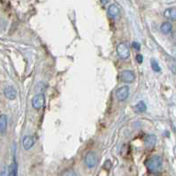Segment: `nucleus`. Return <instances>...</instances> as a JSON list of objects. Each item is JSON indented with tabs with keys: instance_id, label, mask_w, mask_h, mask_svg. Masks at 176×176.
Here are the masks:
<instances>
[{
	"instance_id": "f257e3e1",
	"label": "nucleus",
	"mask_w": 176,
	"mask_h": 176,
	"mask_svg": "<svg viewBox=\"0 0 176 176\" xmlns=\"http://www.w3.org/2000/svg\"><path fill=\"white\" fill-rule=\"evenodd\" d=\"M146 167L151 173H159L162 169V159L159 156H153L145 162Z\"/></svg>"
},
{
	"instance_id": "f03ea898",
	"label": "nucleus",
	"mask_w": 176,
	"mask_h": 176,
	"mask_svg": "<svg viewBox=\"0 0 176 176\" xmlns=\"http://www.w3.org/2000/svg\"><path fill=\"white\" fill-rule=\"evenodd\" d=\"M117 54L122 59H128L129 56H130V51H129L128 46L126 44H124V43L118 44V46H117Z\"/></svg>"
},
{
	"instance_id": "7ed1b4c3",
	"label": "nucleus",
	"mask_w": 176,
	"mask_h": 176,
	"mask_svg": "<svg viewBox=\"0 0 176 176\" xmlns=\"http://www.w3.org/2000/svg\"><path fill=\"white\" fill-rule=\"evenodd\" d=\"M120 77H121V82H127V83H132L136 79L135 74L130 70H124V71H122L121 73V75H120Z\"/></svg>"
},
{
	"instance_id": "20e7f679",
	"label": "nucleus",
	"mask_w": 176,
	"mask_h": 176,
	"mask_svg": "<svg viewBox=\"0 0 176 176\" xmlns=\"http://www.w3.org/2000/svg\"><path fill=\"white\" fill-rule=\"evenodd\" d=\"M97 156L95 152L89 151L85 156V164L89 168H93L97 165Z\"/></svg>"
},
{
	"instance_id": "39448f33",
	"label": "nucleus",
	"mask_w": 176,
	"mask_h": 176,
	"mask_svg": "<svg viewBox=\"0 0 176 176\" xmlns=\"http://www.w3.org/2000/svg\"><path fill=\"white\" fill-rule=\"evenodd\" d=\"M129 95V88L128 86H122L116 91V97L119 101H125Z\"/></svg>"
},
{
	"instance_id": "423d86ee",
	"label": "nucleus",
	"mask_w": 176,
	"mask_h": 176,
	"mask_svg": "<svg viewBox=\"0 0 176 176\" xmlns=\"http://www.w3.org/2000/svg\"><path fill=\"white\" fill-rule=\"evenodd\" d=\"M44 105V97L43 94L36 95L32 99V106L36 110H40Z\"/></svg>"
},
{
	"instance_id": "0eeeda50",
	"label": "nucleus",
	"mask_w": 176,
	"mask_h": 176,
	"mask_svg": "<svg viewBox=\"0 0 176 176\" xmlns=\"http://www.w3.org/2000/svg\"><path fill=\"white\" fill-rule=\"evenodd\" d=\"M107 13L108 15H109L110 18H112V19H116V18L119 16V14H120V8L118 7L116 5L113 4V5H111V6L108 7Z\"/></svg>"
},
{
	"instance_id": "6e6552de",
	"label": "nucleus",
	"mask_w": 176,
	"mask_h": 176,
	"mask_svg": "<svg viewBox=\"0 0 176 176\" xmlns=\"http://www.w3.org/2000/svg\"><path fill=\"white\" fill-rule=\"evenodd\" d=\"M4 94H5V97L10 100L15 99L16 98V90H14V88L9 86L6 87L5 90H4Z\"/></svg>"
},
{
	"instance_id": "1a4fd4ad",
	"label": "nucleus",
	"mask_w": 176,
	"mask_h": 176,
	"mask_svg": "<svg viewBox=\"0 0 176 176\" xmlns=\"http://www.w3.org/2000/svg\"><path fill=\"white\" fill-rule=\"evenodd\" d=\"M164 16L171 21H176V7L167 8L164 13Z\"/></svg>"
},
{
	"instance_id": "9d476101",
	"label": "nucleus",
	"mask_w": 176,
	"mask_h": 176,
	"mask_svg": "<svg viewBox=\"0 0 176 176\" xmlns=\"http://www.w3.org/2000/svg\"><path fill=\"white\" fill-rule=\"evenodd\" d=\"M144 143H145V146L147 148L151 149V148H153L157 143V137L153 135H149L145 137Z\"/></svg>"
},
{
	"instance_id": "9b49d317",
	"label": "nucleus",
	"mask_w": 176,
	"mask_h": 176,
	"mask_svg": "<svg viewBox=\"0 0 176 176\" xmlns=\"http://www.w3.org/2000/svg\"><path fill=\"white\" fill-rule=\"evenodd\" d=\"M34 143H35V142H34V139H33L32 136H25V137L23 138L22 144L25 150H29V149H31V148L33 147V145H34Z\"/></svg>"
},
{
	"instance_id": "f8f14e48",
	"label": "nucleus",
	"mask_w": 176,
	"mask_h": 176,
	"mask_svg": "<svg viewBox=\"0 0 176 176\" xmlns=\"http://www.w3.org/2000/svg\"><path fill=\"white\" fill-rule=\"evenodd\" d=\"M7 129V118L4 114L0 115V133L5 134Z\"/></svg>"
},
{
	"instance_id": "ddd939ff",
	"label": "nucleus",
	"mask_w": 176,
	"mask_h": 176,
	"mask_svg": "<svg viewBox=\"0 0 176 176\" xmlns=\"http://www.w3.org/2000/svg\"><path fill=\"white\" fill-rule=\"evenodd\" d=\"M147 110V106H146L145 103L143 101H140L137 104L134 106V111L137 113H143Z\"/></svg>"
},
{
	"instance_id": "4468645a",
	"label": "nucleus",
	"mask_w": 176,
	"mask_h": 176,
	"mask_svg": "<svg viewBox=\"0 0 176 176\" xmlns=\"http://www.w3.org/2000/svg\"><path fill=\"white\" fill-rule=\"evenodd\" d=\"M172 29H173V25L170 22L166 21V22L162 23V25H161L160 27V30L163 34L167 35V34H169L172 31Z\"/></svg>"
},
{
	"instance_id": "2eb2a0df",
	"label": "nucleus",
	"mask_w": 176,
	"mask_h": 176,
	"mask_svg": "<svg viewBox=\"0 0 176 176\" xmlns=\"http://www.w3.org/2000/svg\"><path fill=\"white\" fill-rule=\"evenodd\" d=\"M17 174V166L15 163H13V165H11V166L9 167L8 170V176H16Z\"/></svg>"
},
{
	"instance_id": "dca6fc26",
	"label": "nucleus",
	"mask_w": 176,
	"mask_h": 176,
	"mask_svg": "<svg viewBox=\"0 0 176 176\" xmlns=\"http://www.w3.org/2000/svg\"><path fill=\"white\" fill-rule=\"evenodd\" d=\"M151 68L153 70L154 72H160V67L159 65V63L156 61L155 59H151Z\"/></svg>"
},
{
	"instance_id": "f3484780",
	"label": "nucleus",
	"mask_w": 176,
	"mask_h": 176,
	"mask_svg": "<svg viewBox=\"0 0 176 176\" xmlns=\"http://www.w3.org/2000/svg\"><path fill=\"white\" fill-rule=\"evenodd\" d=\"M60 176H76V174L73 169H67L62 173Z\"/></svg>"
},
{
	"instance_id": "a211bd4d",
	"label": "nucleus",
	"mask_w": 176,
	"mask_h": 176,
	"mask_svg": "<svg viewBox=\"0 0 176 176\" xmlns=\"http://www.w3.org/2000/svg\"><path fill=\"white\" fill-rule=\"evenodd\" d=\"M136 61H137L138 63H140V64L143 61V57L141 54H137L136 57Z\"/></svg>"
},
{
	"instance_id": "6ab92c4d",
	"label": "nucleus",
	"mask_w": 176,
	"mask_h": 176,
	"mask_svg": "<svg viewBox=\"0 0 176 176\" xmlns=\"http://www.w3.org/2000/svg\"><path fill=\"white\" fill-rule=\"evenodd\" d=\"M132 47L135 49V50H136V51H140V44L136 43V42H134L133 44H132Z\"/></svg>"
}]
</instances>
